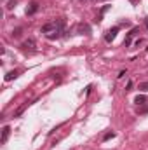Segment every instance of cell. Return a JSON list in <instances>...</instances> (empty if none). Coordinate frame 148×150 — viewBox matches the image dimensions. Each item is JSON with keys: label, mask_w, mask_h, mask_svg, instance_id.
Listing matches in <instances>:
<instances>
[{"label": "cell", "mask_w": 148, "mask_h": 150, "mask_svg": "<svg viewBox=\"0 0 148 150\" xmlns=\"http://www.w3.org/2000/svg\"><path fill=\"white\" fill-rule=\"evenodd\" d=\"M77 32H78L80 35H89V33H91V26H89L87 23H78V25H77Z\"/></svg>", "instance_id": "6da1fadb"}, {"label": "cell", "mask_w": 148, "mask_h": 150, "mask_svg": "<svg viewBox=\"0 0 148 150\" xmlns=\"http://www.w3.org/2000/svg\"><path fill=\"white\" fill-rule=\"evenodd\" d=\"M9 134H11V127H9V126H4V127H2V138H0V143H2V145L9 140Z\"/></svg>", "instance_id": "7a4b0ae2"}, {"label": "cell", "mask_w": 148, "mask_h": 150, "mask_svg": "<svg viewBox=\"0 0 148 150\" xmlns=\"http://www.w3.org/2000/svg\"><path fill=\"white\" fill-rule=\"evenodd\" d=\"M35 45H37V44H35V40H33V38H28V40H25V42L21 44V47H23V49H26V51H28V49H30V51H33V49H35Z\"/></svg>", "instance_id": "3957f363"}, {"label": "cell", "mask_w": 148, "mask_h": 150, "mask_svg": "<svg viewBox=\"0 0 148 150\" xmlns=\"http://www.w3.org/2000/svg\"><path fill=\"white\" fill-rule=\"evenodd\" d=\"M117 32H118V28H117V26H115V28H111V30H108V32H106V35H105V40H106V42H111L113 38L117 37Z\"/></svg>", "instance_id": "277c9868"}, {"label": "cell", "mask_w": 148, "mask_h": 150, "mask_svg": "<svg viewBox=\"0 0 148 150\" xmlns=\"http://www.w3.org/2000/svg\"><path fill=\"white\" fill-rule=\"evenodd\" d=\"M136 33H138V28H132V30L129 32V35H127V38L124 40V45H125V47H127V45H131V42H132V37H134Z\"/></svg>", "instance_id": "5b68a950"}, {"label": "cell", "mask_w": 148, "mask_h": 150, "mask_svg": "<svg viewBox=\"0 0 148 150\" xmlns=\"http://www.w3.org/2000/svg\"><path fill=\"white\" fill-rule=\"evenodd\" d=\"M54 30H58L56 23H47V25L42 26V33H49V32H54Z\"/></svg>", "instance_id": "8992f818"}, {"label": "cell", "mask_w": 148, "mask_h": 150, "mask_svg": "<svg viewBox=\"0 0 148 150\" xmlns=\"http://www.w3.org/2000/svg\"><path fill=\"white\" fill-rule=\"evenodd\" d=\"M37 11H38V2H32V4H30V7L26 9V14H28V16H32V14H35Z\"/></svg>", "instance_id": "52a82bcc"}, {"label": "cell", "mask_w": 148, "mask_h": 150, "mask_svg": "<svg viewBox=\"0 0 148 150\" xmlns=\"http://www.w3.org/2000/svg\"><path fill=\"white\" fill-rule=\"evenodd\" d=\"M134 103H138V105H145V103H147V96L138 94V96H136V100H134Z\"/></svg>", "instance_id": "ba28073f"}, {"label": "cell", "mask_w": 148, "mask_h": 150, "mask_svg": "<svg viewBox=\"0 0 148 150\" xmlns=\"http://www.w3.org/2000/svg\"><path fill=\"white\" fill-rule=\"evenodd\" d=\"M28 105H30V103H28V101H26V103H25V105H21V107H19V108H18V110H16V112H14V117H19V115H21V113L25 112V108H26V107H28Z\"/></svg>", "instance_id": "9c48e42d"}, {"label": "cell", "mask_w": 148, "mask_h": 150, "mask_svg": "<svg viewBox=\"0 0 148 150\" xmlns=\"http://www.w3.org/2000/svg\"><path fill=\"white\" fill-rule=\"evenodd\" d=\"M21 33H23V28H16V30H12V37L14 38H19L21 37Z\"/></svg>", "instance_id": "30bf717a"}, {"label": "cell", "mask_w": 148, "mask_h": 150, "mask_svg": "<svg viewBox=\"0 0 148 150\" xmlns=\"http://www.w3.org/2000/svg\"><path fill=\"white\" fill-rule=\"evenodd\" d=\"M18 77V72H9V74L5 75V80L9 82V80H12V79H16Z\"/></svg>", "instance_id": "8fae6325"}, {"label": "cell", "mask_w": 148, "mask_h": 150, "mask_svg": "<svg viewBox=\"0 0 148 150\" xmlns=\"http://www.w3.org/2000/svg\"><path fill=\"white\" fill-rule=\"evenodd\" d=\"M110 138H115V133H113V131H110V133H106V134L103 136V140H105V142H106V140H110Z\"/></svg>", "instance_id": "7c38bea8"}, {"label": "cell", "mask_w": 148, "mask_h": 150, "mask_svg": "<svg viewBox=\"0 0 148 150\" xmlns=\"http://www.w3.org/2000/svg\"><path fill=\"white\" fill-rule=\"evenodd\" d=\"M140 91H148V82H141L140 84Z\"/></svg>", "instance_id": "4fadbf2b"}, {"label": "cell", "mask_w": 148, "mask_h": 150, "mask_svg": "<svg viewBox=\"0 0 148 150\" xmlns=\"http://www.w3.org/2000/svg\"><path fill=\"white\" fill-rule=\"evenodd\" d=\"M14 5H16V0H9L7 2V9H12Z\"/></svg>", "instance_id": "5bb4252c"}, {"label": "cell", "mask_w": 148, "mask_h": 150, "mask_svg": "<svg viewBox=\"0 0 148 150\" xmlns=\"http://www.w3.org/2000/svg\"><path fill=\"white\" fill-rule=\"evenodd\" d=\"M148 112V108L147 107H143V108H140V113H147Z\"/></svg>", "instance_id": "9a60e30c"}, {"label": "cell", "mask_w": 148, "mask_h": 150, "mask_svg": "<svg viewBox=\"0 0 148 150\" xmlns=\"http://www.w3.org/2000/svg\"><path fill=\"white\" fill-rule=\"evenodd\" d=\"M129 2H131L132 5H138V4H140V0H129Z\"/></svg>", "instance_id": "2e32d148"}, {"label": "cell", "mask_w": 148, "mask_h": 150, "mask_svg": "<svg viewBox=\"0 0 148 150\" xmlns=\"http://www.w3.org/2000/svg\"><path fill=\"white\" fill-rule=\"evenodd\" d=\"M147 26H148V19H147Z\"/></svg>", "instance_id": "e0dca14e"}]
</instances>
